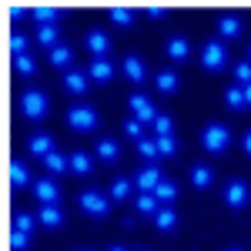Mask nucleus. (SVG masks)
Returning <instances> with one entry per match:
<instances>
[{"label":"nucleus","mask_w":251,"mask_h":251,"mask_svg":"<svg viewBox=\"0 0 251 251\" xmlns=\"http://www.w3.org/2000/svg\"><path fill=\"white\" fill-rule=\"evenodd\" d=\"M111 20L121 24V27H131V24H134V10H131V7H127V10H124V7H114V10H111Z\"/></svg>","instance_id":"obj_36"},{"label":"nucleus","mask_w":251,"mask_h":251,"mask_svg":"<svg viewBox=\"0 0 251 251\" xmlns=\"http://www.w3.org/2000/svg\"><path fill=\"white\" fill-rule=\"evenodd\" d=\"M124 131H127L131 137H137V141H141V134H144V124H141L137 117H127V121H124Z\"/></svg>","instance_id":"obj_40"},{"label":"nucleus","mask_w":251,"mask_h":251,"mask_svg":"<svg viewBox=\"0 0 251 251\" xmlns=\"http://www.w3.org/2000/svg\"><path fill=\"white\" fill-rule=\"evenodd\" d=\"M71 171H74V174H91V171H94V161H91V154L74 151V154H71Z\"/></svg>","instance_id":"obj_26"},{"label":"nucleus","mask_w":251,"mask_h":251,"mask_svg":"<svg viewBox=\"0 0 251 251\" xmlns=\"http://www.w3.org/2000/svg\"><path fill=\"white\" fill-rule=\"evenodd\" d=\"M234 80H238V87L251 84V60H241V64H234Z\"/></svg>","instance_id":"obj_37"},{"label":"nucleus","mask_w":251,"mask_h":251,"mask_svg":"<svg viewBox=\"0 0 251 251\" xmlns=\"http://www.w3.org/2000/svg\"><path fill=\"white\" fill-rule=\"evenodd\" d=\"M134 191V181H131V177H117L114 184H111V201H127V194Z\"/></svg>","instance_id":"obj_24"},{"label":"nucleus","mask_w":251,"mask_h":251,"mask_svg":"<svg viewBox=\"0 0 251 251\" xmlns=\"http://www.w3.org/2000/svg\"><path fill=\"white\" fill-rule=\"evenodd\" d=\"M154 198L161 201V204H171L174 198H177V184H174V181H161V184L154 188Z\"/></svg>","instance_id":"obj_29"},{"label":"nucleus","mask_w":251,"mask_h":251,"mask_svg":"<svg viewBox=\"0 0 251 251\" xmlns=\"http://www.w3.org/2000/svg\"><path fill=\"white\" fill-rule=\"evenodd\" d=\"M245 97H248V107H251V84H245Z\"/></svg>","instance_id":"obj_45"},{"label":"nucleus","mask_w":251,"mask_h":251,"mask_svg":"<svg viewBox=\"0 0 251 251\" xmlns=\"http://www.w3.org/2000/svg\"><path fill=\"white\" fill-rule=\"evenodd\" d=\"M218 30H221V37H225V40H238V37H241V20L231 17V14H225V17L218 20Z\"/></svg>","instance_id":"obj_19"},{"label":"nucleus","mask_w":251,"mask_h":251,"mask_svg":"<svg viewBox=\"0 0 251 251\" xmlns=\"http://www.w3.org/2000/svg\"><path fill=\"white\" fill-rule=\"evenodd\" d=\"M188 54H191V44H188L184 37H171L168 40V57H171L174 64H184Z\"/></svg>","instance_id":"obj_17"},{"label":"nucleus","mask_w":251,"mask_h":251,"mask_svg":"<svg viewBox=\"0 0 251 251\" xmlns=\"http://www.w3.org/2000/svg\"><path fill=\"white\" fill-rule=\"evenodd\" d=\"M154 134L157 137H171L174 134V121L168 114H157V121H154Z\"/></svg>","instance_id":"obj_35"},{"label":"nucleus","mask_w":251,"mask_h":251,"mask_svg":"<svg viewBox=\"0 0 251 251\" xmlns=\"http://www.w3.org/2000/svg\"><path fill=\"white\" fill-rule=\"evenodd\" d=\"M177 84H181V80H177L174 71H161V74L154 77V87L161 91V94H174V91H177Z\"/></svg>","instance_id":"obj_23"},{"label":"nucleus","mask_w":251,"mask_h":251,"mask_svg":"<svg viewBox=\"0 0 251 251\" xmlns=\"http://www.w3.org/2000/svg\"><path fill=\"white\" fill-rule=\"evenodd\" d=\"M191 181H194V188L204 191V188H211V184H214V171L208 168V164H194V168H191Z\"/></svg>","instance_id":"obj_20"},{"label":"nucleus","mask_w":251,"mask_h":251,"mask_svg":"<svg viewBox=\"0 0 251 251\" xmlns=\"http://www.w3.org/2000/svg\"><path fill=\"white\" fill-rule=\"evenodd\" d=\"M127 107L134 111V117L141 121V124H154V121H157V107H154V104H151L144 94H131Z\"/></svg>","instance_id":"obj_6"},{"label":"nucleus","mask_w":251,"mask_h":251,"mask_svg":"<svg viewBox=\"0 0 251 251\" xmlns=\"http://www.w3.org/2000/svg\"><path fill=\"white\" fill-rule=\"evenodd\" d=\"M228 251H241V248H228Z\"/></svg>","instance_id":"obj_48"},{"label":"nucleus","mask_w":251,"mask_h":251,"mask_svg":"<svg viewBox=\"0 0 251 251\" xmlns=\"http://www.w3.org/2000/svg\"><path fill=\"white\" fill-rule=\"evenodd\" d=\"M30 14H34V20H37L40 27H47V24H57V17H60L57 7H34Z\"/></svg>","instance_id":"obj_28"},{"label":"nucleus","mask_w":251,"mask_h":251,"mask_svg":"<svg viewBox=\"0 0 251 251\" xmlns=\"http://www.w3.org/2000/svg\"><path fill=\"white\" fill-rule=\"evenodd\" d=\"M87 77L97 80V84H107V80L114 77V64H111L107 57H94L91 67H87Z\"/></svg>","instance_id":"obj_10"},{"label":"nucleus","mask_w":251,"mask_h":251,"mask_svg":"<svg viewBox=\"0 0 251 251\" xmlns=\"http://www.w3.org/2000/svg\"><path fill=\"white\" fill-rule=\"evenodd\" d=\"M27 151L34 157H47L50 151H54V137L50 134H34L30 141H27Z\"/></svg>","instance_id":"obj_16"},{"label":"nucleus","mask_w":251,"mask_h":251,"mask_svg":"<svg viewBox=\"0 0 251 251\" xmlns=\"http://www.w3.org/2000/svg\"><path fill=\"white\" fill-rule=\"evenodd\" d=\"M67 124H71L74 131H94L97 127V111L91 104H74V107L67 111Z\"/></svg>","instance_id":"obj_4"},{"label":"nucleus","mask_w":251,"mask_h":251,"mask_svg":"<svg viewBox=\"0 0 251 251\" xmlns=\"http://www.w3.org/2000/svg\"><path fill=\"white\" fill-rule=\"evenodd\" d=\"M50 64H54V67H71V64H74V50H71L67 44H57V47L50 50Z\"/></svg>","instance_id":"obj_25"},{"label":"nucleus","mask_w":251,"mask_h":251,"mask_svg":"<svg viewBox=\"0 0 251 251\" xmlns=\"http://www.w3.org/2000/svg\"><path fill=\"white\" fill-rule=\"evenodd\" d=\"M40 221H37V214H30V211H20L17 218H14V228L17 231H24V234H30L34 228H37Z\"/></svg>","instance_id":"obj_31"},{"label":"nucleus","mask_w":251,"mask_h":251,"mask_svg":"<svg viewBox=\"0 0 251 251\" xmlns=\"http://www.w3.org/2000/svg\"><path fill=\"white\" fill-rule=\"evenodd\" d=\"M80 208L91 218H104V214L111 211V194H104L100 188H84L80 191Z\"/></svg>","instance_id":"obj_3"},{"label":"nucleus","mask_w":251,"mask_h":251,"mask_svg":"<svg viewBox=\"0 0 251 251\" xmlns=\"http://www.w3.org/2000/svg\"><path fill=\"white\" fill-rule=\"evenodd\" d=\"M10 50H14V57L27 54V37H24V34H14V37H10Z\"/></svg>","instance_id":"obj_41"},{"label":"nucleus","mask_w":251,"mask_h":251,"mask_svg":"<svg viewBox=\"0 0 251 251\" xmlns=\"http://www.w3.org/2000/svg\"><path fill=\"white\" fill-rule=\"evenodd\" d=\"M241 148H245V154L251 157V131H248V134H245V137H241Z\"/></svg>","instance_id":"obj_44"},{"label":"nucleus","mask_w":251,"mask_h":251,"mask_svg":"<svg viewBox=\"0 0 251 251\" xmlns=\"http://www.w3.org/2000/svg\"><path fill=\"white\" fill-rule=\"evenodd\" d=\"M251 201V191L245 181H228V188H225V204L228 208H245Z\"/></svg>","instance_id":"obj_7"},{"label":"nucleus","mask_w":251,"mask_h":251,"mask_svg":"<svg viewBox=\"0 0 251 251\" xmlns=\"http://www.w3.org/2000/svg\"><path fill=\"white\" fill-rule=\"evenodd\" d=\"M57 37H60V30H57V24H47V27H37V40L47 47V50H54L57 47Z\"/></svg>","instance_id":"obj_27"},{"label":"nucleus","mask_w":251,"mask_h":251,"mask_svg":"<svg viewBox=\"0 0 251 251\" xmlns=\"http://www.w3.org/2000/svg\"><path fill=\"white\" fill-rule=\"evenodd\" d=\"M201 144H204V151H211V154H221V151H228V144H231V131H228V124H208L204 131H201Z\"/></svg>","instance_id":"obj_1"},{"label":"nucleus","mask_w":251,"mask_h":251,"mask_svg":"<svg viewBox=\"0 0 251 251\" xmlns=\"http://www.w3.org/2000/svg\"><path fill=\"white\" fill-rule=\"evenodd\" d=\"M30 248V234H24V231H10V251H27Z\"/></svg>","instance_id":"obj_38"},{"label":"nucleus","mask_w":251,"mask_h":251,"mask_svg":"<svg viewBox=\"0 0 251 251\" xmlns=\"http://www.w3.org/2000/svg\"><path fill=\"white\" fill-rule=\"evenodd\" d=\"M37 221L44 225V228H60V225H64V211H60L57 204H40Z\"/></svg>","instance_id":"obj_12"},{"label":"nucleus","mask_w":251,"mask_h":251,"mask_svg":"<svg viewBox=\"0 0 251 251\" xmlns=\"http://www.w3.org/2000/svg\"><path fill=\"white\" fill-rule=\"evenodd\" d=\"M27 14H30V10H27V7H17V3H10V7H7V17H10V20H24Z\"/></svg>","instance_id":"obj_42"},{"label":"nucleus","mask_w":251,"mask_h":251,"mask_svg":"<svg viewBox=\"0 0 251 251\" xmlns=\"http://www.w3.org/2000/svg\"><path fill=\"white\" fill-rule=\"evenodd\" d=\"M20 111H24V117H30V121H40V117L50 111V97L44 94V91H37V87H30V91H24V97H20Z\"/></svg>","instance_id":"obj_2"},{"label":"nucleus","mask_w":251,"mask_h":251,"mask_svg":"<svg viewBox=\"0 0 251 251\" xmlns=\"http://www.w3.org/2000/svg\"><path fill=\"white\" fill-rule=\"evenodd\" d=\"M124 77L131 80V84H144V80H148V67H144V60L134 57V54H127V57H124Z\"/></svg>","instance_id":"obj_11"},{"label":"nucleus","mask_w":251,"mask_h":251,"mask_svg":"<svg viewBox=\"0 0 251 251\" xmlns=\"http://www.w3.org/2000/svg\"><path fill=\"white\" fill-rule=\"evenodd\" d=\"M34 194H37L40 204H57L60 188L54 184V177H40V181H34Z\"/></svg>","instance_id":"obj_9"},{"label":"nucleus","mask_w":251,"mask_h":251,"mask_svg":"<svg viewBox=\"0 0 251 251\" xmlns=\"http://www.w3.org/2000/svg\"><path fill=\"white\" fill-rule=\"evenodd\" d=\"M157 151H161V157H171L177 154V137H157Z\"/></svg>","instance_id":"obj_39"},{"label":"nucleus","mask_w":251,"mask_h":251,"mask_svg":"<svg viewBox=\"0 0 251 251\" xmlns=\"http://www.w3.org/2000/svg\"><path fill=\"white\" fill-rule=\"evenodd\" d=\"M137 211H141V214H151V218H154V214L161 211V201H157L154 194H137Z\"/></svg>","instance_id":"obj_30"},{"label":"nucleus","mask_w":251,"mask_h":251,"mask_svg":"<svg viewBox=\"0 0 251 251\" xmlns=\"http://www.w3.org/2000/svg\"><path fill=\"white\" fill-rule=\"evenodd\" d=\"M44 168H47V174H64V171H71V157L60 154V151H50L44 157Z\"/></svg>","instance_id":"obj_18"},{"label":"nucleus","mask_w":251,"mask_h":251,"mask_svg":"<svg viewBox=\"0 0 251 251\" xmlns=\"http://www.w3.org/2000/svg\"><path fill=\"white\" fill-rule=\"evenodd\" d=\"M154 225L161 228V231H171L174 225H177V211H174L171 204H161V211L154 214Z\"/></svg>","instance_id":"obj_22"},{"label":"nucleus","mask_w":251,"mask_h":251,"mask_svg":"<svg viewBox=\"0 0 251 251\" xmlns=\"http://www.w3.org/2000/svg\"><path fill=\"white\" fill-rule=\"evenodd\" d=\"M87 50L94 54V57H104L107 50H111V40L104 30H87Z\"/></svg>","instance_id":"obj_14"},{"label":"nucleus","mask_w":251,"mask_h":251,"mask_svg":"<svg viewBox=\"0 0 251 251\" xmlns=\"http://www.w3.org/2000/svg\"><path fill=\"white\" fill-rule=\"evenodd\" d=\"M164 177H161V171H157L154 164H144L141 171H137V177H134V184H137V191L141 194H154V188L161 184Z\"/></svg>","instance_id":"obj_8"},{"label":"nucleus","mask_w":251,"mask_h":251,"mask_svg":"<svg viewBox=\"0 0 251 251\" xmlns=\"http://www.w3.org/2000/svg\"><path fill=\"white\" fill-rule=\"evenodd\" d=\"M10 184L14 188H27L30 184V171H27L24 161H10Z\"/></svg>","instance_id":"obj_21"},{"label":"nucleus","mask_w":251,"mask_h":251,"mask_svg":"<svg viewBox=\"0 0 251 251\" xmlns=\"http://www.w3.org/2000/svg\"><path fill=\"white\" fill-rule=\"evenodd\" d=\"M14 67H17V74H24V77H30V74L37 71V64H34V57H30V54H20V57H14Z\"/></svg>","instance_id":"obj_34"},{"label":"nucleus","mask_w":251,"mask_h":251,"mask_svg":"<svg viewBox=\"0 0 251 251\" xmlns=\"http://www.w3.org/2000/svg\"><path fill=\"white\" fill-rule=\"evenodd\" d=\"M97 157H100L104 164H114L117 157H121V144H117L114 137H100V141H97Z\"/></svg>","instance_id":"obj_13"},{"label":"nucleus","mask_w":251,"mask_h":251,"mask_svg":"<svg viewBox=\"0 0 251 251\" xmlns=\"http://www.w3.org/2000/svg\"><path fill=\"white\" fill-rule=\"evenodd\" d=\"M248 60H251V47H248Z\"/></svg>","instance_id":"obj_47"},{"label":"nucleus","mask_w":251,"mask_h":251,"mask_svg":"<svg viewBox=\"0 0 251 251\" xmlns=\"http://www.w3.org/2000/svg\"><path fill=\"white\" fill-rule=\"evenodd\" d=\"M201 64H204L208 71H221V67L228 64V50H225V44H221V40H208V44L201 47Z\"/></svg>","instance_id":"obj_5"},{"label":"nucleus","mask_w":251,"mask_h":251,"mask_svg":"<svg viewBox=\"0 0 251 251\" xmlns=\"http://www.w3.org/2000/svg\"><path fill=\"white\" fill-rule=\"evenodd\" d=\"M87 74H84V71H67V74H64V91H67V94H84V91H87Z\"/></svg>","instance_id":"obj_15"},{"label":"nucleus","mask_w":251,"mask_h":251,"mask_svg":"<svg viewBox=\"0 0 251 251\" xmlns=\"http://www.w3.org/2000/svg\"><path fill=\"white\" fill-rule=\"evenodd\" d=\"M137 151L148 157V161L161 157V151H157V137H141V141H137Z\"/></svg>","instance_id":"obj_33"},{"label":"nucleus","mask_w":251,"mask_h":251,"mask_svg":"<svg viewBox=\"0 0 251 251\" xmlns=\"http://www.w3.org/2000/svg\"><path fill=\"white\" fill-rule=\"evenodd\" d=\"M225 100L231 104L234 111H241V107H248V97H245V87H238V84H234V87H228V94H225Z\"/></svg>","instance_id":"obj_32"},{"label":"nucleus","mask_w":251,"mask_h":251,"mask_svg":"<svg viewBox=\"0 0 251 251\" xmlns=\"http://www.w3.org/2000/svg\"><path fill=\"white\" fill-rule=\"evenodd\" d=\"M111 251H127V248H124V245H111Z\"/></svg>","instance_id":"obj_46"},{"label":"nucleus","mask_w":251,"mask_h":251,"mask_svg":"<svg viewBox=\"0 0 251 251\" xmlns=\"http://www.w3.org/2000/svg\"><path fill=\"white\" fill-rule=\"evenodd\" d=\"M148 17H151V20H161V17H168V10H164V7H148Z\"/></svg>","instance_id":"obj_43"}]
</instances>
